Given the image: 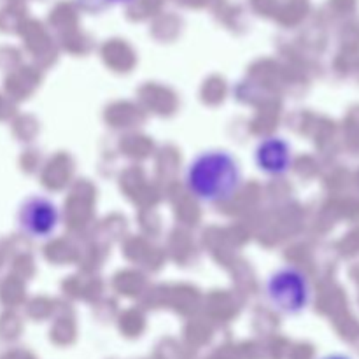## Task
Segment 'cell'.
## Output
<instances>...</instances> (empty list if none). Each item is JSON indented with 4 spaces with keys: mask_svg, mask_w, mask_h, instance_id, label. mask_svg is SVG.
<instances>
[{
    "mask_svg": "<svg viewBox=\"0 0 359 359\" xmlns=\"http://www.w3.org/2000/svg\"><path fill=\"white\" fill-rule=\"evenodd\" d=\"M186 189L202 203L233 198L242 184V167L226 149H205L189 160L184 172Z\"/></svg>",
    "mask_w": 359,
    "mask_h": 359,
    "instance_id": "1",
    "label": "cell"
},
{
    "mask_svg": "<svg viewBox=\"0 0 359 359\" xmlns=\"http://www.w3.org/2000/svg\"><path fill=\"white\" fill-rule=\"evenodd\" d=\"M265 297L270 307L279 312V314H302L309 307L312 298L309 277L298 266H279L266 279Z\"/></svg>",
    "mask_w": 359,
    "mask_h": 359,
    "instance_id": "2",
    "label": "cell"
},
{
    "mask_svg": "<svg viewBox=\"0 0 359 359\" xmlns=\"http://www.w3.org/2000/svg\"><path fill=\"white\" fill-rule=\"evenodd\" d=\"M18 226L34 241H48L62 223L58 203L46 195H30L18 209Z\"/></svg>",
    "mask_w": 359,
    "mask_h": 359,
    "instance_id": "3",
    "label": "cell"
},
{
    "mask_svg": "<svg viewBox=\"0 0 359 359\" xmlns=\"http://www.w3.org/2000/svg\"><path fill=\"white\" fill-rule=\"evenodd\" d=\"M293 147L284 137L270 135L255 147V165L270 177H283L293 167Z\"/></svg>",
    "mask_w": 359,
    "mask_h": 359,
    "instance_id": "4",
    "label": "cell"
},
{
    "mask_svg": "<svg viewBox=\"0 0 359 359\" xmlns=\"http://www.w3.org/2000/svg\"><path fill=\"white\" fill-rule=\"evenodd\" d=\"M321 359H351V358L344 356V354H330V356H325V358H321Z\"/></svg>",
    "mask_w": 359,
    "mask_h": 359,
    "instance_id": "5",
    "label": "cell"
},
{
    "mask_svg": "<svg viewBox=\"0 0 359 359\" xmlns=\"http://www.w3.org/2000/svg\"><path fill=\"white\" fill-rule=\"evenodd\" d=\"M105 2H109V4H128V2H132V0H105Z\"/></svg>",
    "mask_w": 359,
    "mask_h": 359,
    "instance_id": "6",
    "label": "cell"
}]
</instances>
